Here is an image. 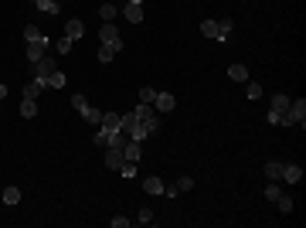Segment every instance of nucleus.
<instances>
[{
	"label": "nucleus",
	"instance_id": "nucleus-1",
	"mask_svg": "<svg viewBox=\"0 0 306 228\" xmlns=\"http://www.w3.org/2000/svg\"><path fill=\"white\" fill-rule=\"evenodd\" d=\"M119 130H123V133L130 136V140H136V143H143V140L150 136V133H147V126H143V119H140L136 113H126V116H123Z\"/></svg>",
	"mask_w": 306,
	"mask_h": 228
},
{
	"label": "nucleus",
	"instance_id": "nucleus-2",
	"mask_svg": "<svg viewBox=\"0 0 306 228\" xmlns=\"http://www.w3.org/2000/svg\"><path fill=\"white\" fill-rule=\"evenodd\" d=\"M306 123V99H296L289 102V109L279 116V126H303Z\"/></svg>",
	"mask_w": 306,
	"mask_h": 228
},
{
	"label": "nucleus",
	"instance_id": "nucleus-3",
	"mask_svg": "<svg viewBox=\"0 0 306 228\" xmlns=\"http://www.w3.org/2000/svg\"><path fill=\"white\" fill-rule=\"evenodd\" d=\"M31 68H34V78H38L41 85H44V82L51 78V72H55L58 65H55V58H51V55H44V58H41V61H34Z\"/></svg>",
	"mask_w": 306,
	"mask_h": 228
},
{
	"label": "nucleus",
	"instance_id": "nucleus-4",
	"mask_svg": "<svg viewBox=\"0 0 306 228\" xmlns=\"http://www.w3.org/2000/svg\"><path fill=\"white\" fill-rule=\"evenodd\" d=\"M150 106L156 109V113H173V109H177V99H173L170 92H156Z\"/></svg>",
	"mask_w": 306,
	"mask_h": 228
},
{
	"label": "nucleus",
	"instance_id": "nucleus-5",
	"mask_svg": "<svg viewBox=\"0 0 306 228\" xmlns=\"http://www.w3.org/2000/svg\"><path fill=\"white\" fill-rule=\"evenodd\" d=\"M48 55V38H38V41H27V61L34 65L41 58Z\"/></svg>",
	"mask_w": 306,
	"mask_h": 228
},
{
	"label": "nucleus",
	"instance_id": "nucleus-6",
	"mask_svg": "<svg viewBox=\"0 0 306 228\" xmlns=\"http://www.w3.org/2000/svg\"><path fill=\"white\" fill-rule=\"evenodd\" d=\"M99 38H102V44H109V48H116V51L123 48V38H119V31H116L113 24H106V27L99 31Z\"/></svg>",
	"mask_w": 306,
	"mask_h": 228
},
{
	"label": "nucleus",
	"instance_id": "nucleus-7",
	"mask_svg": "<svg viewBox=\"0 0 306 228\" xmlns=\"http://www.w3.org/2000/svg\"><path fill=\"white\" fill-rule=\"evenodd\" d=\"M123 14H126V20H130V24H140V20H143V0H126Z\"/></svg>",
	"mask_w": 306,
	"mask_h": 228
},
{
	"label": "nucleus",
	"instance_id": "nucleus-8",
	"mask_svg": "<svg viewBox=\"0 0 306 228\" xmlns=\"http://www.w3.org/2000/svg\"><path fill=\"white\" fill-rule=\"evenodd\" d=\"M283 181L286 184H300L303 181V167L300 164H283Z\"/></svg>",
	"mask_w": 306,
	"mask_h": 228
},
{
	"label": "nucleus",
	"instance_id": "nucleus-9",
	"mask_svg": "<svg viewBox=\"0 0 306 228\" xmlns=\"http://www.w3.org/2000/svg\"><path fill=\"white\" fill-rule=\"evenodd\" d=\"M119 123H123V116H119V113H102V119H99V126H102L106 133H116Z\"/></svg>",
	"mask_w": 306,
	"mask_h": 228
},
{
	"label": "nucleus",
	"instance_id": "nucleus-10",
	"mask_svg": "<svg viewBox=\"0 0 306 228\" xmlns=\"http://www.w3.org/2000/svg\"><path fill=\"white\" fill-rule=\"evenodd\" d=\"M82 34H85V24H82V20H78V17H72V20H68V24H65V38L78 41V38H82Z\"/></svg>",
	"mask_w": 306,
	"mask_h": 228
},
{
	"label": "nucleus",
	"instance_id": "nucleus-11",
	"mask_svg": "<svg viewBox=\"0 0 306 228\" xmlns=\"http://www.w3.org/2000/svg\"><path fill=\"white\" fill-rule=\"evenodd\" d=\"M126 164V157H123V150H116V147H109V153H106V167L109 171H119Z\"/></svg>",
	"mask_w": 306,
	"mask_h": 228
},
{
	"label": "nucleus",
	"instance_id": "nucleus-12",
	"mask_svg": "<svg viewBox=\"0 0 306 228\" xmlns=\"http://www.w3.org/2000/svg\"><path fill=\"white\" fill-rule=\"evenodd\" d=\"M123 157H126L130 164H140V157H143V150H140V143H136V140H130V143L123 147Z\"/></svg>",
	"mask_w": 306,
	"mask_h": 228
},
{
	"label": "nucleus",
	"instance_id": "nucleus-13",
	"mask_svg": "<svg viewBox=\"0 0 306 228\" xmlns=\"http://www.w3.org/2000/svg\"><path fill=\"white\" fill-rule=\"evenodd\" d=\"M266 177L269 181H283V160H269L266 164Z\"/></svg>",
	"mask_w": 306,
	"mask_h": 228
},
{
	"label": "nucleus",
	"instance_id": "nucleus-14",
	"mask_svg": "<svg viewBox=\"0 0 306 228\" xmlns=\"http://www.w3.org/2000/svg\"><path fill=\"white\" fill-rule=\"evenodd\" d=\"M65 82H68V78H65V72H61V68H55V72H51V78L44 82V89H65Z\"/></svg>",
	"mask_w": 306,
	"mask_h": 228
},
{
	"label": "nucleus",
	"instance_id": "nucleus-15",
	"mask_svg": "<svg viewBox=\"0 0 306 228\" xmlns=\"http://www.w3.org/2000/svg\"><path fill=\"white\" fill-rule=\"evenodd\" d=\"M163 188H167V184H163L160 177H147V181H143V191H147V194H163Z\"/></svg>",
	"mask_w": 306,
	"mask_h": 228
},
{
	"label": "nucleus",
	"instance_id": "nucleus-16",
	"mask_svg": "<svg viewBox=\"0 0 306 228\" xmlns=\"http://www.w3.org/2000/svg\"><path fill=\"white\" fill-rule=\"evenodd\" d=\"M41 89H44V85H41L38 78H31V82H27V85H24V99H34V102H38V95H41Z\"/></svg>",
	"mask_w": 306,
	"mask_h": 228
},
{
	"label": "nucleus",
	"instance_id": "nucleus-17",
	"mask_svg": "<svg viewBox=\"0 0 306 228\" xmlns=\"http://www.w3.org/2000/svg\"><path fill=\"white\" fill-rule=\"evenodd\" d=\"M289 102H293V99H289V95H272V113H286L289 109Z\"/></svg>",
	"mask_w": 306,
	"mask_h": 228
},
{
	"label": "nucleus",
	"instance_id": "nucleus-18",
	"mask_svg": "<svg viewBox=\"0 0 306 228\" xmlns=\"http://www.w3.org/2000/svg\"><path fill=\"white\" fill-rule=\"evenodd\" d=\"M20 116H24V119H34V116H38V102H34V99H24V102H20Z\"/></svg>",
	"mask_w": 306,
	"mask_h": 228
},
{
	"label": "nucleus",
	"instance_id": "nucleus-19",
	"mask_svg": "<svg viewBox=\"0 0 306 228\" xmlns=\"http://www.w3.org/2000/svg\"><path fill=\"white\" fill-rule=\"evenodd\" d=\"M228 75L235 78V82H249V68H245V65H231Z\"/></svg>",
	"mask_w": 306,
	"mask_h": 228
},
{
	"label": "nucleus",
	"instance_id": "nucleus-20",
	"mask_svg": "<svg viewBox=\"0 0 306 228\" xmlns=\"http://www.w3.org/2000/svg\"><path fill=\"white\" fill-rule=\"evenodd\" d=\"M116 14H119V10H116L113 3H102V7H99V17L106 20V24H113V20H116Z\"/></svg>",
	"mask_w": 306,
	"mask_h": 228
},
{
	"label": "nucleus",
	"instance_id": "nucleus-21",
	"mask_svg": "<svg viewBox=\"0 0 306 228\" xmlns=\"http://www.w3.org/2000/svg\"><path fill=\"white\" fill-rule=\"evenodd\" d=\"M96 58H99V61H102V65H109V61H113V58H116V48H109V44H102V48H99V51H96Z\"/></svg>",
	"mask_w": 306,
	"mask_h": 228
},
{
	"label": "nucleus",
	"instance_id": "nucleus-22",
	"mask_svg": "<svg viewBox=\"0 0 306 228\" xmlns=\"http://www.w3.org/2000/svg\"><path fill=\"white\" fill-rule=\"evenodd\" d=\"M201 34L204 38H218V20H201Z\"/></svg>",
	"mask_w": 306,
	"mask_h": 228
},
{
	"label": "nucleus",
	"instance_id": "nucleus-23",
	"mask_svg": "<svg viewBox=\"0 0 306 228\" xmlns=\"http://www.w3.org/2000/svg\"><path fill=\"white\" fill-rule=\"evenodd\" d=\"M143 126H147V133H150V136H156V133H160V116L153 113L150 119H143Z\"/></svg>",
	"mask_w": 306,
	"mask_h": 228
},
{
	"label": "nucleus",
	"instance_id": "nucleus-24",
	"mask_svg": "<svg viewBox=\"0 0 306 228\" xmlns=\"http://www.w3.org/2000/svg\"><path fill=\"white\" fill-rule=\"evenodd\" d=\"M20 201V188H3V205H17Z\"/></svg>",
	"mask_w": 306,
	"mask_h": 228
},
{
	"label": "nucleus",
	"instance_id": "nucleus-25",
	"mask_svg": "<svg viewBox=\"0 0 306 228\" xmlns=\"http://www.w3.org/2000/svg\"><path fill=\"white\" fill-rule=\"evenodd\" d=\"M82 119H85V123H99V119H102V113H99V109H92V106H85V109H82Z\"/></svg>",
	"mask_w": 306,
	"mask_h": 228
},
{
	"label": "nucleus",
	"instance_id": "nucleus-26",
	"mask_svg": "<svg viewBox=\"0 0 306 228\" xmlns=\"http://www.w3.org/2000/svg\"><path fill=\"white\" fill-rule=\"evenodd\" d=\"M276 205H279L283 215H289V211H293V198H289V194H279V198H276Z\"/></svg>",
	"mask_w": 306,
	"mask_h": 228
},
{
	"label": "nucleus",
	"instance_id": "nucleus-27",
	"mask_svg": "<svg viewBox=\"0 0 306 228\" xmlns=\"http://www.w3.org/2000/svg\"><path fill=\"white\" fill-rule=\"evenodd\" d=\"M24 38H27V41H38V38H44V34H41L38 24H27V27H24Z\"/></svg>",
	"mask_w": 306,
	"mask_h": 228
},
{
	"label": "nucleus",
	"instance_id": "nucleus-28",
	"mask_svg": "<svg viewBox=\"0 0 306 228\" xmlns=\"http://www.w3.org/2000/svg\"><path fill=\"white\" fill-rule=\"evenodd\" d=\"M72 44H75V41H72V38H65V34H61V38L55 41V48L61 51V55H68V51H72Z\"/></svg>",
	"mask_w": 306,
	"mask_h": 228
},
{
	"label": "nucleus",
	"instance_id": "nucleus-29",
	"mask_svg": "<svg viewBox=\"0 0 306 228\" xmlns=\"http://www.w3.org/2000/svg\"><path fill=\"white\" fill-rule=\"evenodd\" d=\"M38 10H44V14H58V0H38Z\"/></svg>",
	"mask_w": 306,
	"mask_h": 228
},
{
	"label": "nucleus",
	"instance_id": "nucleus-30",
	"mask_svg": "<svg viewBox=\"0 0 306 228\" xmlns=\"http://www.w3.org/2000/svg\"><path fill=\"white\" fill-rule=\"evenodd\" d=\"M279 194H283V188H279L276 181H269V188H266V201H276Z\"/></svg>",
	"mask_w": 306,
	"mask_h": 228
},
{
	"label": "nucleus",
	"instance_id": "nucleus-31",
	"mask_svg": "<svg viewBox=\"0 0 306 228\" xmlns=\"http://www.w3.org/2000/svg\"><path fill=\"white\" fill-rule=\"evenodd\" d=\"M153 95H156V89H153V85H143V89H140V102H147V106H150Z\"/></svg>",
	"mask_w": 306,
	"mask_h": 228
},
{
	"label": "nucleus",
	"instance_id": "nucleus-32",
	"mask_svg": "<svg viewBox=\"0 0 306 228\" xmlns=\"http://www.w3.org/2000/svg\"><path fill=\"white\" fill-rule=\"evenodd\" d=\"M136 222H140V225H150V222H153V211H150V208H140Z\"/></svg>",
	"mask_w": 306,
	"mask_h": 228
},
{
	"label": "nucleus",
	"instance_id": "nucleus-33",
	"mask_svg": "<svg viewBox=\"0 0 306 228\" xmlns=\"http://www.w3.org/2000/svg\"><path fill=\"white\" fill-rule=\"evenodd\" d=\"M245 92H249V99H262V85H259V82H249Z\"/></svg>",
	"mask_w": 306,
	"mask_h": 228
},
{
	"label": "nucleus",
	"instance_id": "nucleus-34",
	"mask_svg": "<svg viewBox=\"0 0 306 228\" xmlns=\"http://www.w3.org/2000/svg\"><path fill=\"white\" fill-rule=\"evenodd\" d=\"M119 174H123V177H136V164H130V160H126V164L119 167Z\"/></svg>",
	"mask_w": 306,
	"mask_h": 228
},
{
	"label": "nucleus",
	"instance_id": "nucleus-35",
	"mask_svg": "<svg viewBox=\"0 0 306 228\" xmlns=\"http://www.w3.org/2000/svg\"><path fill=\"white\" fill-rule=\"evenodd\" d=\"M92 140H96L99 147H109V133H106V130H99V133L92 136Z\"/></svg>",
	"mask_w": 306,
	"mask_h": 228
},
{
	"label": "nucleus",
	"instance_id": "nucleus-36",
	"mask_svg": "<svg viewBox=\"0 0 306 228\" xmlns=\"http://www.w3.org/2000/svg\"><path fill=\"white\" fill-rule=\"evenodd\" d=\"M72 106H75L78 113H82V109H85V106H89V99H85V95H75V99H72Z\"/></svg>",
	"mask_w": 306,
	"mask_h": 228
},
{
	"label": "nucleus",
	"instance_id": "nucleus-37",
	"mask_svg": "<svg viewBox=\"0 0 306 228\" xmlns=\"http://www.w3.org/2000/svg\"><path fill=\"white\" fill-rule=\"evenodd\" d=\"M191 188H194L191 177H180V181H177V191H191Z\"/></svg>",
	"mask_w": 306,
	"mask_h": 228
},
{
	"label": "nucleus",
	"instance_id": "nucleus-38",
	"mask_svg": "<svg viewBox=\"0 0 306 228\" xmlns=\"http://www.w3.org/2000/svg\"><path fill=\"white\" fill-rule=\"evenodd\" d=\"M3 99H7V85L0 82V102H3Z\"/></svg>",
	"mask_w": 306,
	"mask_h": 228
},
{
	"label": "nucleus",
	"instance_id": "nucleus-39",
	"mask_svg": "<svg viewBox=\"0 0 306 228\" xmlns=\"http://www.w3.org/2000/svg\"><path fill=\"white\" fill-rule=\"evenodd\" d=\"M34 3H38V0H34Z\"/></svg>",
	"mask_w": 306,
	"mask_h": 228
}]
</instances>
